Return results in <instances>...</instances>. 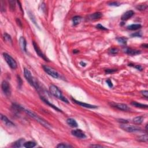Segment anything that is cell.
Instances as JSON below:
<instances>
[{"instance_id":"obj_1","label":"cell","mask_w":148,"mask_h":148,"mask_svg":"<svg viewBox=\"0 0 148 148\" xmlns=\"http://www.w3.org/2000/svg\"><path fill=\"white\" fill-rule=\"evenodd\" d=\"M24 112L27 113V115H28L31 117L33 118L35 120H36L37 122H38L40 124H42V126H44L45 127L47 128H51L52 126L50 125L49 123L46 122V120H45L44 119H43L41 117H39L38 115H37V114H35V113H34L33 112H32L31 111L28 110V109H24Z\"/></svg>"},{"instance_id":"obj_2","label":"cell","mask_w":148,"mask_h":148,"mask_svg":"<svg viewBox=\"0 0 148 148\" xmlns=\"http://www.w3.org/2000/svg\"><path fill=\"white\" fill-rule=\"evenodd\" d=\"M49 91H50V93H51L53 96L58 98V99L61 100V101H64V102L69 103L68 100L63 95L62 92L60 91V89H58L57 86L53 85H52L50 86V87H49Z\"/></svg>"},{"instance_id":"obj_3","label":"cell","mask_w":148,"mask_h":148,"mask_svg":"<svg viewBox=\"0 0 148 148\" xmlns=\"http://www.w3.org/2000/svg\"><path fill=\"white\" fill-rule=\"evenodd\" d=\"M24 75L26 80L30 83V85L33 86V87H35L36 89H39V86H38V84L37 83V81L34 79V78L32 77L31 72H30L28 69H27V68H24Z\"/></svg>"},{"instance_id":"obj_4","label":"cell","mask_w":148,"mask_h":148,"mask_svg":"<svg viewBox=\"0 0 148 148\" xmlns=\"http://www.w3.org/2000/svg\"><path fill=\"white\" fill-rule=\"evenodd\" d=\"M3 56H4V58L5 59V61L7 63V64H8L9 67L13 69H15L17 68V64L16 61H15V60L9 54H7L6 53H3Z\"/></svg>"},{"instance_id":"obj_5","label":"cell","mask_w":148,"mask_h":148,"mask_svg":"<svg viewBox=\"0 0 148 148\" xmlns=\"http://www.w3.org/2000/svg\"><path fill=\"white\" fill-rule=\"evenodd\" d=\"M120 128L128 132H138V131H141L142 130L141 127H138V126L127 125L126 124H123L120 126Z\"/></svg>"},{"instance_id":"obj_6","label":"cell","mask_w":148,"mask_h":148,"mask_svg":"<svg viewBox=\"0 0 148 148\" xmlns=\"http://www.w3.org/2000/svg\"><path fill=\"white\" fill-rule=\"evenodd\" d=\"M43 69L46 73H47L49 75L51 76L53 78L57 79V78H59V74L58 72L51 67L46 66V65H43Z\"/></svg>"},{"instance_id":"obj_7","label":"cell","mask_w":148,"mask_h":148,"mask_svg":"<svg viewBox=\"0 0 148 148\" xmlns=\"http://www.w3.org/2000/svg\"><path fill=\"white\" fill-rule=\"evenodd\" d=\"M1 88H2V91H3L5 95H7V96H9V95H11V89L10 85L8 83V82L4 80L2 82V84H1Z\"/></svg>"},{"instance_id":"obj_8","label":"cell","mask_w":148,"mask_h":148,"mask_svg":"<svg viewBox=\"0 0 148 148\" xmlns=\"http://www.w3.org/2000/svg\"><path fill=\"white\" fill-rule=\"evenodd\" d=\"M32 45H33L34 50H35V52H36L37 54H38V55L39 56V57H41V58H42V59L44 60L45 61H49L48 58L47 57H46V56H45V54H43V53H42V52L41 51V50L40 49V48H39L38 45H37V43H35V42H34V41L32 42Z\"/></svg>"},{"instance_id":"obj_9","label":"cell","mask_w":148,"mask_h":148,"mask_svg":"<svg viewBox=\"0 0 148 148\" xmlns=\"http://www.w3.org/2000/svg\"><path fill=\"white\" fill-rule=\"evenodd\" d=\"M71 133L74 136L77 137L78 138H80V139H85V138H86V134L80 129L73 130Z\"/></svg>"},{"instance_id":"obj_10","label":"cell","mask_w":148,"mask_h":148,"mask_svg":"<svg viewBox=\"0 0 148 148\" xmlns=\"http://www.w3.org/2000/svg\"><path fill=\"white\" fill-rule=\"evenodd\" d=\"M112 106L117 108V109L123 111H128L130 110V108L126 104H120V103H113L112 104Z\"/></svg>"},{"instance_id":"obj_11","label":"cell","mask_w":148,"mask_h":148,"mask_svg":"<svg viewBox=\"0 0 148 148\" xmlns=\"http://www.w3.org/2000/svg\"><path fill=\"white\" fill-rule=\"evenodd\" d=\"M72 100L75 103H76L78 105H80V106H82V107H84V108H89V109H95V108H97V106H95V105H91V104H86V103H84L83 102H80V101H77V100L73 99L72 98Z\"/></svg>"},{"instance_id":"obj_12","label":"cell","mask_w":148,"mask_h":148,"mask_svg":"<svg viewBox=\"0 0 148 148\" xmlns=\"http://www.w3.org/2000/svg\"><path fill=\"white\" fill-rule=\"evenodd\" d=\"M1 120H2V122H3L6 126H9V127H13V126H15L14 123L12 122V121H11V120H9L6 116H5V115L1 114Z\"/></svg>"},{"instance_id":"obj_13","label":"cell","mask_w":148,"mask_h":148,"mask_svg":"<svg viewBox=\"0 0 148 148\" xmlns=\"http://www.w3.org/2000/svg\"><path fill=\"white\" fill-rule=\"evenodd\" d=\"M134 15V12L132 11H128L126 12L123 14L122 16L121 19L123 21H126V20H128V19L132 17L133 16V15Z\"/></svg>"},{"instance_id":"obj_14","label":"cell","mask_w":148,"mask_h":148,"mask_svg":"<svg viewBox=\"0 0 148 148\" xmlns=\"http://www.w3.org/2000/svg\"><path fill=\"white\" fill-rule=\"evenodd\" d=\"M124 52L127 54L131 56H135L141 53L140 50H135V49H132L131 48H125L124 49Z\"/></svg>"},{"instance_id":"obj_15","label":"cell","mask_w":148,"mask_h":148,"mask_svg":"<svg viewBox=\"0 0 148 148\" xmlns=\"http://www.w3.org/2000/svg\"><path fill=\"white\" fill-rule=\"evenodd\" d=\"M19 44H20V46L22 50L25 52H27V42H26L25 38L24 37H20V39H19Z\"/></svg>"},{"instance_id":"obj_16","label":"cell","mask_w":148,"mask_h":148,"mask_svg":"<svg viewBox=\"0 0 148 148\" xmlns=\"http://www.w3.org/2000/svg\"><path fill=\"white\" fill-rule=\"evenodd\" d=\"M102 16V13H100V12H96V13H93V14L89 15L88 16V18L89 20H95L100 19Z\"/></svg>"},{"instance_id":"obj_17","label":"cell","mask_w":148,"mask_h":148,"mask_svg":"<svg viewBox=\"0 0 148 148\" xmlns=\"http://www.w3.org/2000/svg\"><path fill=\"white\" fill-rule=\"evenodd\" d=\"M41 100H42V101H43L45 104H47V105H49V106H50V107H52V108H53V109H54V110L58 111V112H62V111H61V109H60L59 108H57V106H55V105H53V104H52V103H50V102H49V101L47 99H46V98H43V97H41Z\"/></svg>"},{"instance_id":"obj_18","label":"cell","mask_w":148,"mask_h":148,"mask_svg":"<svg viewBox=\"0 0 148 148\" xmlns=\"http://www.w3.org/2000/svg\"><path fill=\"white\" fill-rule=\"evenodd\" d=\"M67 123L69 126H71V127L75 128V127H78V123L77 122H76V121L75 120V119H74L72 118H68V119H67Z\"/></svg>"},{"instance_id":"obj_19","label":"cell","mask_w":148,"mask_h":148,"mask_svg":"<svg viewBox=\"0 0 148 148\" xmlns=\"http://www.w3.org/2000/svg\"><path fill=\"white\" fill-rule=\"evenodd\" d=\"M131 105L135 106V107L139 108H148V105L139 103V102H137L136 101H132V102H131Z\"/></svg>"},{"instance_id":"obj_20","label":"cell","mask_w":148,"mask_h":148,"mask_svg":"<svg viewBox=\"0 0 148 148\" xmlns=\"http://www.w3.org/2000/svg\"><path fill=\"white\" fill-rule=\"evenodd\" d=\"M24 143V139H20L13 143V146L15 148H20L21 147V146H23Z\"/></svg>"},{"instance_id":"obj_21","label":"cell","mask_w":148,"mask_h":148,"mask_svg":"<svg viewBox=\"0 0 148 148\" xmlns=\"http://www.w3.org/2000/svg\"><path fill=\"white\" fill-rule=\"evenodd\" d=\"M143 119H144V117H142V116H137V117L133 119L132 122L135 124H141L143 122Z\"/></svg>"},{"instance_id":"obj_22","label":"cell","mask_w":148,"mask_h":148,"mask_svg":"<svg viewBox=\"0 0 148 148\" xmlns=\"http://www.w3.org/2000/svg\"><path fill=\"white\" fill-rule=\"evenodd\" d=\"M82 20V17L80 16H74L72 18V23H73L74 26H77L79 23H80Z\"/></svg>"},{"instance_id":"obj_23","label":"cell","mask_w":148,"mask_h":148,"mask_svg":"<svg viewBox=\"0 0 148 148\" xmlns=\"http://www.w3.org/2000/svg\"><path fill=\"white\" fill-rule=\"evenodd\" d=\"M141 24H131V25H130L128 26H127V29L130 30H139L141 28Z\"/></svg>"},{"instance_id":"obj_24","label":"cell","mask_w":148,"mask_h":148,"mask_svg":"<svg viewBox=\"0 0 148 148\" xmlns=\"http://www.w3.org/2000/svg\"><path fill=\"white\" fill-rule=\"evenodd\" d=\"M36 146V143L33 141H28V142H24L23 146L27 148H32Z\"/></svg>"},{"instance_id":"obj_25","label":"cell","mask_w":148,"mask_h":148,"mask_svg":"<svg viewBox=\"0 0 148 148\" xmlns=\"http://www.w3.org/2000/svg\"><path fill=\"white\" fill-rule=\"evenodd\" d=\"M137 140L139 142H146L148 141V137L147 134H145V135H142L139 136V137L137 138Z\"/></svg>"},{"instance_id":"obj_26","label":"cell","mask_w":148,"mask_h":148,"mask_svg":"<svg viewBox=\"0 0 148 148\" xmlns=\"http://www.w3.org/2000/svg\"><path fill=\"white\" fill-rule=\"evenodd\" d=\"M4 41L6 42V43H9V44H12V38L11 37L10 35L9 34L5 33L4 34Z\"/></svg>"},{"instance_id":"obj_27","label":"cell","mask_w":148,"mask_h":148,"mask_svg":"<svg viewBox=\"0 0 148 148\" xmlns=\"http://www.w3.org/2000/svg\"><path fill=\"white\" fill-rule=\"evenodd\" d=\"M57 148H72V146L71 145L68 144V143H61L57 145Z\"/></svg>"},{"instance_id":"obj_28","label":"cell","mask_w":148,"mask_h":148,"mask_svg":"<svg viewBox=\"0 0 148 148\" xmlns=\"http://www.w3.org/2000/svg\"><path fill=\"white\" fill-rule=\"evenodd\" d=\"M116 40H117L120 43L122 44H126L127 43V38H124V37H119V38H116Z\"/></svg>"},{"instance_id":"obj_29","label":"cell","mask_w":148,"mask_h":148,"mask_svg":"<svg viewBox=\"0 0 148 148\" xmlns=\"http://www.w3.org/2000/svg\"><path fill=\"white\" fill-rule=\"evenodd\" d=\"M148 5L146 4H141V5H138L136 6V8L139 11H145V9H147Z\"/></svg>"},{"instance_id":"obj_30","label":"cell","mask_w":148,"mask_h":148,"mask_svg":"<svg viewBox=\"0 0 148 148\" xmlns=\"http://www.w3.org/2000/svg\"><path fill=\"white\" fill-rule=\"evenodd\" d=\"M108 5L112 6H119L120 5V4L118 2H110L108 3Z\"/></svg>"},{"instance_id":"obj_31","label":"cell","mask_w":148,"mask_h":148,"mask_svg":"<svg viewBox=\"0 0 148 148\" xmlns=\"http://www.w3.org/2000/svg\"><path fill=\"white\" fill-rule=\"evenodd\" d=\"M109 53L112 54H116L118 53V49L117 48H111L109 50Z\"/></svg>"},{"instance_id":"obj_32","label":"cell","mask_w":148,"mask_h":148,"mask_svg":"<svg viewBox=\"0 0 148 148\" xmlns=\"http://www.w3.org/2000/svg\"><path fill=\"white\" fill-rule=\"evenodd\" d=\"M117 71L115 69H105V72L106 74H113Z\"/></svg>"},{"instance_id":"obj_33","label":"cell","mask_w":148,"mask_h":148,"mask_svg":"<svg viewBox=\"0 0 148 148\" xmlns=\"http://www.w3.org/2000/svg\"><path fill=\"white\" fill-rule=\"evenodd\" d=\"M96 27H97V28H98V29H100V30H108L107 28H105V27H104L103 26H102L101 24H97V25L96 26Z\"/></svg>"},{"instance_id":"obj_34","label":"cell","mask_w":148,"mask_h":148,"mask_svg":"<svg viewBox=\"0 0 148 148\" xmlns=\"http://www.w3.org/2000/svg\"><path fill=\"white\" fill-rule=\"evenodd\" d=\"M131 36L132 37H141L142 35L140 32H135V33L131 34Z\"/></svg>"},{"instance_id":"obj_35","label":"cell","mask_w":148,"mask_h":148,"mask_svg":"<svg viewBox=\"0 0 148 148\" xmlns=\"http://www.w3.org/2000/svg\"><path fill=\"white\" fill-rule=\"evenodd\" d=\"M15 2L14 1H9V4H11L10 6H11V8L12 9H13V10H14L15 9Z\"/></svg>"},{"instance_id":"obj_36","label":"cell","mask_w":148,"mask_h":148,"mask_svg":"<svg viewBox=\"0 0 148 148\" xmlns=\"http://www.w3.org/2000/svg\"><path fill=\"white\" fill-rule=\"evenodd\" d=\"M141 94L145 97H146V98H148V91L147 90H143V91H141Z\"/></svg>"},{"instance_id":"obj_37","label":"cell","mask_w":148,"mask_h":148,"mask_svg":"<svg viewBox=\"0 0 148 148\" xmlns=\"http://www.w3.org/2000/svg\"><path fill=\"white\" fill-rule=\"evenodd\" d=\"M106 83H107L108 85L109 86V87H113V84H112V82L110 79H108V80H106Z\"/></svg>"},{"instance_id":"obj_38","label":"cell","mask_w":148,"mask_h":148,"mask_svg":"<svg viewBox=\"0 0 148 148\" xmlns=\"http://www.w3.org/2000/svg\"><path fill=\"white\" fill-rule=\"evenodd\" d=\"M118 121L119 122L122 123L123 124H127V123H128V121L127 120H125V119H118Z\"/></svg>"},{"instance_id":"obj_39","label":"cell","mask_w":148,"mask_h":148,"mask_svg":"<svg viewBox=\"0 0 148 148\" xmlns=\"http://www.w3.org/2000/svg\"><path fill=\"white\" fill-rule=\"evenodd\" d=\"M17 80H18V84L19 87H20V86H21V85H22V80H21V78H20L19 76H17Z\"/></svg>"},{"instance_id":"obj_40","label":"cell","mask_w":148,"mask_h":148,"mask_svg":"<svg viewBox=\"0 0 148 148\" xmlns=\"http://www.w3.org/2000/svg\"><path fill=\"white\" fill-rule=\"evenodd\" d=\"M130 66H133L134 67H135V68H137L138 70H139V71H142V67L141 66V65H130Z\"/></svg>"},{"instance_id":"obj_41","label":"cell","mask_w":148,"mask_h":148,"mask_svg":"<svg viewBox=\"0 0 148 148\" xmlns=\"http://www.w3.org/2000/svg\"><path fill=\"white\" fill-rule=\"evenodd\" d=\"M90 147L92 148H102L103 146L102 145H91L90 146Z\"/></svg>"},{"instance_id":"obj_42","label":"cell","mask_w":148,"mask_h":148,"mask_svg":"<svg viewBox=\"0 0 148 148\" xmlns=\"http://www.w3.org/2000/svg\"><path fill=\"white\" fill-rule=\"evenodd\" d=\"M80 64L82 65V67H85V66H86V63L82 62H82H80Z\"/></svg>"},{"instance_id":"obj_43","label":"cell","mask_w":148,"mask_h":148,"mask_svg":"<svg viewBox=\"0 0 148 148\" xmlns=\"http://www.w3.org/2000/svg\"><path fill=\"white\" fill-rule=\"evenodd\" d=\"M142 46H143V47L146 48H148V44H143V45H142Z\"/></svg>"},{"instance_id":"obj_44","label":"cell","mask_w":148,"mask_h":148,"mask_svg":"<svg viewBox=\"0 0 148 148\" xmlns=\"http://www.w3.org/2000/svg\"><path fill=\"white\" fill-rule=\"evenodd\" d=\"M73 52H74V53H79V50H74Z\"/></svg>"}]
</instances>
